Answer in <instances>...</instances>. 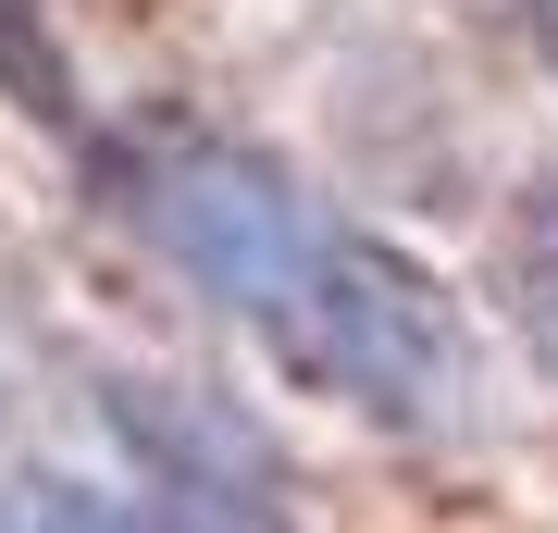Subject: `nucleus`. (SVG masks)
I'll list each match as a JSON object with an SVG mask.
<instances>
[{"label": "nucleus", "mask_w": 558, "mask_h": 533, "mask_svg": "<svg viewBox=\"0 0 558 533\" xmlns=\"http://www.w3.org/2000/svg\"><path fill=\"white\" fill-rule=\"evenodd\" d=\"M260 360H274L299 397H336L348 422H373V435H472L484 422V360H472V323H459V298L422 274L410 249H385L373 223L323 211L311 261L286 274V298L248 323Z\"/></svg>", "instance_id": "f257e3e1"}, {"label": "nucleus", "mask_w": 558, "mask_h": 533, "mask_svg": "<svg viewBox=\"0 0 558 533\" xmlns=\"http://www.w3.org/2000/svg\"><path fill=\"white\" fill-rule=\"evenodd\" d=\"M497 311H509V336L558 373V174L521 186L509 223H497Z\"/></svg>", "instance_id": "f03ea898"}, {"label": "nucleus", "mask_w": 558, "mask_h": 533, "mask_svg": "<svg viewBox=\"0 0 558 533\" xmlns=\"http://www.w3.org/2000/svg\"><path fill=\"white\" fill-rule=\"evenodd\" d=\"M509 13H521V25H534V50L558 62V0H509Z\"/></svg>", "instance_id": "7ed1b4c3"}]
</instances>
